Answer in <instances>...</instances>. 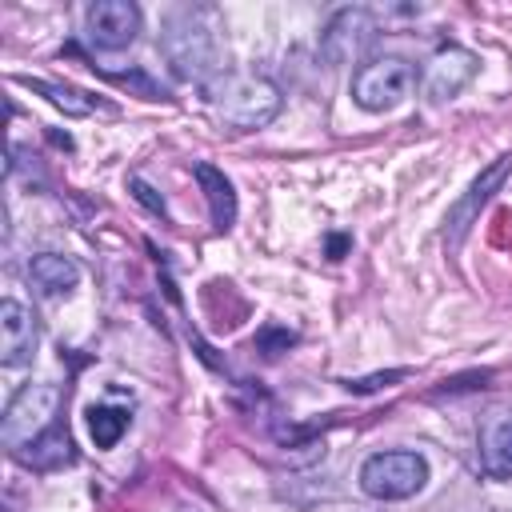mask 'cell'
Masks as SVG:
<instances>
[{"instance_id":"1","label":"cell","mask_w":512,"mask_h":512,"mask_svg":"<svg viewBox=\"0 0 512 512\" xmlns=\"http://www.w3.org/2000/svg\"><path fill=\"white\" fill-rule=\"evenodd\" d=\"M204 104L228 128H264L280 112V88L256 72H216L204 80Z\"/></svg>"},{"instance_id":"2","label":"cell","mask_w":512,"mask_h":512,"mask_svg":"<svg viewBox=\"0 0 512 512\" xmlns=\"http://www.w3.org/2000/svg\"><path fill=\"white\" fill-rule=\"evenodd\" d=\"M60 388L56 384H24L8 408H4V424H0V436L8 444V452L20 460L44 432H52L60 424Z\"/></svg>"},{"instance_id":"3","label":"cell","mask_w":512,"mask_h":512,"mask_svg":"<svg viewBox=\"0 0 512 512\" xmlns=\"http://www.w3.org/2000/svg\"><path fill=\"white\" fill-rule=\"evenodd\" d=\"M416 88V64L404 56H376L352 72V100L364 112H388Z\"/></svg>"},{"instance_id":"4","label":"cell","mask_w":512,"mask_h":512,"mask_svg":"<svg viewBox=\"0 0 512 512\" xmlns=\"http://www.w3.org/2000/svg\"><path fill=\"white\" fill-rule=\"evenodd\" d=\"M160 48H164V56H168V64H172V72L180 76V80H204L216 64V44H212V32L200 24V16L196 12H180V16H172L168 24H164V32H160Z\"/></svg>"},{"instance_id":"5","label":"cell","mask_w":512,"mask_h":512,"mask_svg":"<svg viewBox=\"0 0 512 512\" xmlns=\"http://www.w3.org/2000/svg\"><path fill=\"white\" fill-rule=\"evenodd\" d=\"M428 464L420 452H376L360 468V488L372 500H408L424 488Z\"/></svg>"},{"instance_id":"6","label":"cell","mask_w":512,"mask_h":512,"mask_svg":"<svg viewBox=\"0 0 512 512\" xmlns=\"http://www.w3.org/2000/svg\"><path fill=\"white\" fill-rule=\"evenodd\" d=\"M376 36H380V24L368 8H340L320 36V52L328 64H356L376 44Z\"/></svg>"},{"instance_id":"7","label":"cell","mask_w":512,"mask_h":512,"mask_svg":"<svg viewBox=\"0 0 512 512\" xmlns=\"http://www.w3.org/2000/svg\"><path fill=\"white\" fill-rule=\"evenodd\" d=\"M144 16L132 0H96L88 8V40L104 52H120L136 40Z\"/></svg>"},{"instance_id":"8","label":"cell","mask_w":512,"mask_h":512,"mask_svg":"<svg viewBox=\"0 0 512 512\" xmlns=\"http://www.w3.org/2000/svg\"><path fill=\"white\" fill-rule=\"evenodd\" d=\"M36 352V316L32 308H24L20 300H4L0 304V364L4 368H20L28 364Z\"/></svg>"},{"instance_id":"9","label":"cell","mask_w":512,"mask_h":512,"mask_svg":"<svg viewBox=\"0 0 512 512\" xmlns=\"http://www.w3.org/2000/svg\"><path fill=\"white\" fill-rule=\"evenodd\" d=\"M472 76H476V52L452 44V48H440V52L432 56L428 76H424V92H428L436 104H444V100H452Z\"/></svg>"},{"instance_id":"10","label":"cell","mask_w":512,"mask_h":512,"mask_svg":"<svg viewBox=\"0 0 512 512\" xmlns=\"http://www.w3.org/2000/svg\"><path fill=\"white\" fill-rule=\"evenodd\" d=\"M476 448H480V468L492 480H512V408L484 416Z\"/></svg>"},{"instance_id":"11","label":"cell","mask_w":512,"mask_h":512,"mask_svg":"<svg viewBox=\"0 0 512 512\" xmlns=\"http://www.w3.org/2000/svg\"><path fill=\"white\" fill-rule=\"evenodd\" d=\"M508 172H512V156H500V160H496V164H492V168H488V172H484V176H480V180L468 188V196H464V200L452 208V216H448V232H452L448 240H452V244L464 236V228L472 224L476 208H484V200L492 196V188H500V180H504Z\"/></svg>"},{"instance_id":"12","label":"cell","mask_w":512,"mask_h":512,"mask_svg":"<svg viewBox=\"0 0 512 512\" xmlns=\"http://www.w3.org/2000/svg\"><path fill=\"white\" fill-rule=\"evenodd\" d=\"M28 280L44 296H68L76 288V280H80V268L68 256H60V252H40L28 264Z\"/></svg>"},{"instance_id":"13","label":"cell","mask_w":512,"mask_h":512,"mask_svg":"<svg viewBox=\"0 0 512 512\" xmlns=\"http://www.w3.org/2000/svg\"><path fill=\"white\" fill-rule=\"evenodd\" d=\"M192 172H196V180H200V184H204V192H208L212 224H216L220 232H228V228H232V220H236V196H232L228 176H224L220 168H212V164H196Z\"/></svg>"},{"instance_id":"14","label":"cell","mask_w":512,"mask_h":512,"mask_svg":"<svg viewBox=\"0 0 512 512\" xmlns=\"http://www.w3.org/2000/svg\"><path fill=\"white\" fill-rule=\"evenodd\" d=\"M72 436H68V428L64 424H56L52 432H44L24 456H20V464H28V468H40V472H52V468H64V464H72Z\"/></svg>"},{"instance_id":"15","label":"cell","mask_w":512,"mask_h":512,"mask_svg":"<svg viewBox=\"0 0 512 512\" xmlns=\"http://www.w3.org/2000/svg\"><path fill=\"white\" fill-rule=\"evenodd\" d=\"M20 84H28L32 92H40L48 104H56V108L68 112V116H88V112L96 108L92 96H84V92H76V88H68V84H56V80H32V76H20Z\"/></svg>"},{"instance_id":"16","label":"cell","mask_w":512,"mask_h":512,"mask_svg":"<svg viewBox=\"0 0 512 512\" xmlns=\"http://www.w3.org/2000/svg\"><path fill=\"white\" fill-rule=\"evenodd\" d=\"M128 428V412L124 408H112V404H96L88 412V432L96 440V448H112Z\"/></svg>"},{"instance_id":"17","label":"cell","mask_w":512,"mask_h":512,"mask_svg":"<svg viewBox=\"0 0 512 512\" xmlns=\"http://www.w3.org/2000/svg\"><path fill=\"white\" fill-rule=\"evenodd\" d=\"M128 184H132V192H136V196H140V200H144V204H148V208H152V212H164V204H160V200H156V196H152V188H148V184H144V180H136V176H132V180H128Z\"/></svg>"}]
</instances>
